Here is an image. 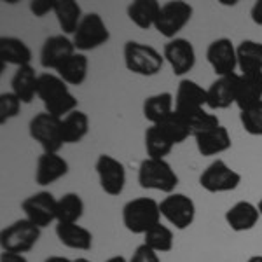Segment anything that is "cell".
I'll return each instance as SVG.
<instances>
[{
	"mask_svg": "<svg viewBox=\"0 0 262 262\" xmlns=\"http://www.w3.org/2000/svg\"><path fill=\"white\" fill-rule=\"evenodd\" d=\"M37 96L44 103L46 112L63 119L70 112L77 111V98L70 93L69 84L56 74H40L39 75V91Z\"/></svg>",
	"mask_w": 262,
	"mask_h": 262,
	"instance_id": "cell-1",
	"label": "cell"
},
{
	"mask_svg": "<svg viewBox=\"0 0 262 262\" xmlns=\"http://www.w3.org/2000/svg\"><path fill=\"white\" fill-rule=\"evenodd\" d=\"M159 203L152 198H135L122 206V224L133 234H145L161 222Z\"/></svg>",
	"mask_w": 262,
	"mask_h": 262,
	"instance_id": "cell-2",
	"label": "cell"
},
{
	"mask_svg": "<svg viewBox=\"0 0 262 262\" xmlns=\"http://www.w3.org/2000/svg\"><path fill=\"white\" fill-rule=\"evenodd\" d=\"M124 65L131 74L152 77L163 70L164 56L156 48L149 44H142L137 40H128L124 44Z\"/></svg>",
	"mask_w": 262,
	"mask_h": 262,
	"instance_id": "cell-3",
	"label": "cell"
},
{
	"mask_svg": "<svg viewBox=\"0 0 262 262\" xmlns=\"http://www.w3.org/2000/svg\"><path fill=\"white\" fill-rule=\"evenodd\" d=\"M138 184L142 189L173 194L179 185V175L166 159L147 158L140 163V168H138Z\"/></svg>",
	"mask_w": 262,
	"mask_h": 262,
	"instance_id": "cell-4",
	"label": "cell"
},
{
	"mask_svg": "<svg viewBox=\"0 0 262 262\" xmlns=\"http://www.w3.org/2000/svg\"><path fill=\"white\" fill-rule=\"evenodd\" d=\"M40 227L30 222L28 219H19V221L9 224L0 232V247L2 252L12 253H27L30 252L37 242L40 239Z\"/></svg>",
	"mask_w": 262,
	"mask_h": 262,
	"instance_id": "cell-5",
	"label": "cell"
},
{
	"mask_svg": "<svg viewBox=\"0 0 262 262\" xmlns=\"http://www.w3.org/2000/svg\"><path fill=\"white\" fill-rule=\"evenodd\" d=\"M28 133L35 142H39L42 150L48 154H58L63 147V131L61 119L56 116H51L48 112L35 114L28 124Z\"/></svg>",
	"mask_w": 262,
	"mask_h": 262,
	"instance_id": "cell-6",
	"label": "cell"
},
{
	"mask_svg": "<svg viewBox=\"0 0 262 262\" xmlns=\"http://www.w3.org/2000/svg\"><path fill=\"white\" fill-rule=\"evenodd\" d=\"M192 6L184 0H175V2H166L161 6L158 21H156V30L166 37L168 40L177 39V35L184 30L185 25L192 18Z\"/></svg>",
	"mask_w": 262,
	"mask_h": 262,
	"instance_id": "cell-7",
	"label": "cell"
},
{
	"mask_svg": "<svg viewBox=\"0 0 262 262\" xmlns=\"http://www.w3.org/2000/svg\"><path fill=\"white\" fill-rule=\"evenodd\" d=\"M108 39H111V32H108L105 21L101 19V16L98 12H88L84 14L77 32L74 33L72 42H74L75 49L84 53V51H93L107 44Z\"/></svg>",
	"mask_w": 262,
	"mask_h": 262,
	"instance_id": "cell-8",
	"label": "cell"
},
{
	"mask_svg": "<svg viewBox=\"0 0 262 262\" xmlns=\"http://www.w3.org/2000/svg\"><path fill=\"white\" fill-rule=\"evenodd\" d=\"M239 184H242V175L227 166L222 159H215L212 164H208L200 177V185L206 192L212 194L234 191L239 187Z\"/></svg>",
	"mask_w": 262,
	"mask_h": 262,
	"instance_id": "cell-9",
	"label": "cell"
},
{
	"mask_svg": "<svg viewBox=\"0 0 262 262\" xmlns=\"http://www.w3.org/2000/svg\"><path fill=\"white\" fill-rule=\"evenodd\" d=\"M159 208H161L163 217L179 231L191 227L194 219H196V205H194L191 198L182 192L168 194L159 203Z\"/></svg>",
	"mask_w": 262,
	"mask_h": 262,
	"instance_id": "cell-10",
	"label": "cell"
},
{
	"mask_svg": "<svg viewBox=\"0 0 262 262\" xmlns=\"http://www.w3.org/2000/svg\"><path fill=\"white\" fill-rule=\"evenodd\" d=\"M101 191L108 196H121L126 185V168L119 159L108 154H100L95 163Z\"/></svg>",
	"mask_w": 262,
	"mask_h": 262,
	"instance_id": "cell-11",
	"label": "cell"
},
{
	"mask_svg": "<svg viewBox=\"0 0 262 262\" xmlns=\"http://www.w3.org/2000/svg\"><path fill=\"white\" fill-rule=\"evenodd\" d=\"M56 208L58 200L48 191H40L37 194H32L27 200L21 203V210L30 222L35 224L37 227L44 229L56 221Z\"/></svg>",
	"mask_w": 262,
	"mask_h": 262,
	"instance_id": "cell-12",
	"label": "cell"
},
{
	"mask_svg": "<svg viewBox=\"0 0 262 262\" xmlns=\"http://www.w3.org/2000/svg\"><path fill=\"white\" fill-rule=\"evenodd\" d=\"M206 60L219 77L236 74V69H238L236 48L227 37H221V39L210 42L208 49H206Z\"/></svg>",
	"mask_w": 262,
	"mask_h": 262,
	"instance_id": "cell-13",
	"label": "cell"
},
{
	"mask_svg": "<svg viewBox=\"0 0 262 262\" xmlns=\"http://www.w3.org/2000/svg\"><path fill=\"white\" fill-rule=\"evenodd\" d=\"M163 56L170 63L173 74L179 75V77L189 74L196 65V49H194L192 42L182 39V37L171 39L164 44Z\"/></svg>",
	"mask_w": 262,
	"mask_h": 262,
	"instance_id": "cell-14",
	"label": "cell"
},
{
	"mask_svg": "<svg viewBox=\"0 0 262 262\" xmlns=\"http://www.w3.org/2000/svg\"><path fill=\"white\" fill-rule=\"evenodd\" d=\"M208 105V95L198 82L191 79H182L175 95V111L184 117H191Z\"/></svg>",
	"mask_w": 262,
	"mask_h": 262,
	"instance_id": "cell-15",
	"label": "cell"
},
{
	"mask_svg": "<svg viewBox=\"0 0 262 262\" xmlns=\"http://www.w3.org/2000/svg\"><path fill=\"white\" fill-rule=\"evenodd\" d=\"M75 53L77 49L67 35H51L42 44L40 65L48 70H58Z\"/></svg>",
	"mask_w": 262,
	"mask_h": 262,
	"instance_id": "cell-16",
	"label": "cell"
},
{
	"mask_svg": "<svg viewBox=\"0 0 262 262\" xmlns=\"http://www.w3.org/2000/svg\"><path fill=\"white\" fill-rule=\"evenodd\" d=\"M238 81H239V74L217 77V81H213L210 84L208 90H206L208 107L213 108V111H222V108H229L232 103H236Z\"/></svg>",
	"mask_w": 262,
	"mask_h": 262,
	"instance_id": "cell-17",
	"label": "cell"
},
{
	"mask_svg": "<svg viewBox=\"0 0 262 262\" xmlns=\"http://www.w3.org/2000/svg\"><path fill=\"white\" fill-rule=\"evenodd\" d=\"M69 163L65 158H61L60 154H48L44 152L37 159V168H35V182L40 187L54 184L56 180L63 179L69 173Z\"/></svg>",
	"mask_w": 262,
	"mask_h": 262,
	"instance_id": "cell-18",
	"label": "cell"
},
{
	"mask_svg": "<svg viewBox=\"0 0 262 262\" xmlns=\"http://www.w3.org/2000/svg\"><path fill=\"white\" fill-rule=\"evenodd\" d=\"M226 222L234 232L250 231L259 222V208L250 201H238L226 212Z\"/></svg>",
	"mask_w": 262,
	"mask_h": 262,
	"instance_id": "cell-19",
	"label": "cell"
},
{
	"mask_svg": "<svg viewBox=\"0 0 262 262\" xmlns=\"http://www.w3.org/2000/svg\"><path fill=\"white\" fill-rule=\"evenodd\" d=\"M259 101H262V72L239 74L238 95H236V105L239 107V112L253 107Z\"/></svg>",
	"mask_w": 262,
	"mask_h": 262,
	"instance_id": "cell-20",
	"label": "cell"
},
{
	"mask_svg": "<svg viewBox=\"0 0 262 262\" xmlns=\"http://www.w3.org/2000/svg\"><path fill=\"white\" fill-rule=\"evenodd\" d=\"M196 147H198V152L201 156H219L222 152L229 150L231 145H232V140H231V135L227 128H224L221 124L219 128L215 129H210L206 133H201V135H196Z\"/></svg>",
	"mask_w": 262,
	"mask_h": 262,
	"instance_id": "cell-21",
	"label": "cell"
},
{
	"mask_svg": "<svg viewBox=\"0 0 262 262\" xmlns=\"http://www.w3.org/2000/svg\"><path fill=\"white\" fill-rule=\"evenodd\" d=\"M12 93L21 100V103H32L39 91V75L32 65L19 67L12 75Z\"/></svg>",
	"mask_w": 262,
	"mask_h": 262,
	"instance_id": "cell-22",
	"label": "cell"
},
{
	"mask_svg": "<svg viewBox=\"0 0 262 262\" xmlns=\"http://www.w3.org/2000/svg\"><path fill=\"white\" fill-rule=\"evenodd\" d=\"M56 236L61 245L72 250L88 252L93 247V234L90 229L79 226V224H58Z\"/></svg>",
	"mask_w": 262,
	"mask_h": 262,
	"instance_id": "cell-23",
	"label": "cell"
},
{
	"mask_svg": "<svg viewBox=\"0 0 262 262\" xmlns=\"http://www.w3.org/2000/svg\"><path fill=\"white\" fill-rule=\"evenodd\" d=\"M173 111H175V98H173V95L168 91L147 96L142 105L143 117H145L150 124H159V122L166 119Z\"/></svg>",
	"mask_w": 262,
	"mask_h": 262,
	"instance_id": "cell-24",
	"label": "cell"
},
{
	"mask_svg": "<svg viewBox=\"0 0 262 262\" xmlns=\"http://www.w3.org/2000/svg\"><path fill=\"white\" fill-rule=\"evenodd\" d=\"M0 60L16 69L27 67L32 61V49L18 37H0Z\"/></svg>",
	"mask_w": 262,
	"mask_h": 262,
	"instance_id": "cell-25",
	"label": "cell"
},
{
	"mask_svg": "<svg viewBox=\"0 0 262 262\" xmlns=\"http://www.w3.org/2000/svg\"><path fill=\"white\" fill-rule=\"evenodd\" d=\"M161 4L158 0H135L128 6V18L142 30H149L156 27Z\"/></svg>",
	"mask_w": 262,
	"mask_h": 262,
	"instance_id": "cell-26",
	"label": "cell"
},
{
	"mask_svg": "<svg viewBox=\"0 0 262 262\" xmlns=\"http://www.w3.org/2000/svg\"><path fill=\"white\" fill-rule=\"evenodd\" d=\"M53 12L65 35H70V33L74 35L84 18L82 7L74 0H56Z\"/></svg>",
	"mask_w": 262,
	"mask_h": 262,
	"instance_id": "cell-27",
	"label": "cell"
},
{
	"mask_svg": "<svg viewBox=\"0 0 262 262\" xmlns=\"http://www.w3.org/2000/svg\"><path fill=\"white\" fill-rule=\"evenodd\" d=\"M88 70H90L88 56L84 53H75L56 70V75L69 86H81L88 79Z\"/></svg>",
	"mask_w": 262,
	"mask_h": 262,
	"instance_id": "cell-28",
	"label": "cell"
},
{
	"mask_svg": "<svg viewBox=\"0 0 262 262\" xmlns=\"http://www.w3.org/2000/svg\"><path fill=\"white\" fill-rule=\"evenodd\" d=\"M238 54V69L242 74L262 72V42L242 40L236 48Z\"/></svg>",
	"mask_w": 262,
	"mask_h": 262,
	"instance_id": "cell-29",
	"label": "cell"
},
{
	"mask_svg": "<svg viewBox=\"0 0 262 262\" xmlns=\"http://www.w3.org/2000/svg\"><path fill=\"white\" fill-rule=\"evenodd\" d=\"M63 142L65 143H79L90 133V117L82 111H74L61 119Z\"/></svg>",
	"mask_w": 262,
	"mask_h": 262,
	"instance_id": "cell-30",
	"label": "cell"
},
{
	"mask_svg": "<svg viewBox=\"0 0 262 262\" xmlns=\"http://www.w3.org/2000/svg\"><path fill=\"white\" fill-rule=\"evenodd\" d=\"M84 215V201L77 192H67L58 200L56 222L58 224H77Z\"/></svg>",
	"mask_w": 262,
	"mask_h": 262,
	"instance_id": "cell-31",
	"label": "cell"
},
{
	"mask_svg": "<svg viewBox=\"0 0 262 262\" xmlns=\"http://www.w3.org/2000/svg\"><path fill=\"white\" fill-rule=\"evenodd\" d=\"M175 147L168 135L159 128L158 124H150V128L145 131V150L147 156L152 159H166L171 149Z\"/></svg>",
	"mask_w": 262,
	"mask_h": 262,
	"instance_id": "cell-32",
	"label": "cell"
},
{
	"mask_svg": "<svg viewBox=\"0 0 262 262\" xmlns=\"http://www.w3.org/2000/svg\"><path fill=\"white\" fill-rule=\"evenodd\" d=\"M158 126L168 135V138H170V140L175 143V145H177V143L185 142L192 135V129H191V124H189V119L182 116V114H179L177 111H173L170 116H168L164 121L159 122Z\"/></svg>",
	"mask_w": 262,
	"mask_h": 262,
	"instance_id": "cell-33",
	"label": "cell"
},
{
	"mask_svg": "<svg viewBox=\"0 0 262 262\" xmlns=\"http://www.w3.org/2000/svg\"><path fill=\"white\" fill-rule=\"evenodd\" d=\"M173 242H175V239H173V231L161 222L143 234V243L158 253L171 252L173 250Z\"/></svg>",
	"mask_w": 262,
	"mask_h": 262,
	"instance_id": "cell-34",
	"label": "cell"
},
{
	"mask_svg": "<svg viewBox=\"0 0 262 262\" xmlns=\"http://www.w3.org/2000/svg\"><path fill=\"white\" fill-rule=\"evenodd\" d=\"M243 129L252 137H262V101L239 112Z\"/></svg>",
	"mask_w": 262,
	"mask_h": 262,
	"instance_id": "cell-35",
	"label": "cell"
},
{
	"mask_svg": "<svg viewBox=\"0 0 262 262\" xmlns=\"http://www.w3.org/2000/svg\"><path fill=\"white\" fill-rule=\"evenodd\" d=\"M187 119H189V124H191V129H192V137L201 135V133H206V131L215 129V128L221 126L219 117L215 116V114L206 112L205 108L200 112H196V114H192V116L187 117Z\"/></svg>",
	"mask_w": 262,
	"mask_h": 262,
	"instance_id": "cell-36",
	"label": "cell"
},
{
	"mask_svg": "<svg viewBox=\"0 0 262 262\" xmlns=\"http://www.w3.org/2000/svg\"><path fill=\"white\" fill-rule=\"evenodd\" d=\"M21 108V100L14 93H2L0 95V124H6L7 121L16 117Z\"/></svg>",
	"mask_w": 262,
	"mask_h": 262,
	"instance_id": "cell-37",
	"label": "cell"
},
{
	"mask_svg": "<svg viewBox=\"0 0 262 262\" xmlns=\"http://www.w3.org/2000/svg\"><path fill=\"white\" fill-rule=\"evenodd\" d=\"M129 262H161V259H159L158 252H154L150 247H147L145 243H142L135 248Z\"/></svg>",
	"mask_w": 262,
	"mask_h": 262,
	"instance_id": "cell-38",
	"label": "cell"
},
{
	"mask_svg": "<svg viewBox=\"0 0 262 262\" xmlns=\"http://www.w3.org/2000/svg\"><path fill=\"white\" fill-rule=\"evenodd\" d=\"M54 2L56 0H33V2H30L32 14L37 16V18H44L48 12L54 11Z\"/></svg>",
	"mask_w": 262,
	"mask_h": 262,
	"instance_id": "cell-39",
	"label": "cell"
},
{
	"mask_svg": "<svg viewBox=\"0 0 262 262\" xmlns=\"http://www.w3.org/2000/svg\"><path fill=\"white\" fill-rule=\"evenodd\" d=\"M250 18L255 25L262 27V0H257L250 9Z\"/></svg>",
	"mask_w": 262,
	"mask_h": 262,
	"instance_id": "cell-40",
	"label": "cell"
},
{
	"mask_svg": "<svg viewBox=\"0 0 262 262\" xmlns=\"http://www.w3.org/2000/svg\"><path fill=\"white\" fill-rule=\"evenodd\" d=\"M0 262H28L23 253H12V252H2Z\"/></svg>",
	"mask_w": 262,
	"mask_h": 262,
	"instance_id": "cell-41",
	"label": "cell"
},
{
	"mask_svg": "<svg viewBox=\"0 0 262 262\" xmlns=\"http://www.w3.org/2000/svg\"><path fill=\"white\" fill-rule=\"evenodd\" d=\"M44 262H74V260L67 259V257H60V255H51Z\"/></svg>",
	"mask_w": 262,
	"mask_h": 262,
	"instance_id": "cell-42",
	"label": "cell"
},
{
	"mask_svg": "<svg viewBox=\"0 0 262 262\" xmlns=\"http://www.w3.org/2000/svg\"><path fill=\"white\" fill-rule=\"evenodd\" d=\"M105 262H129V260L126 259L124 255H114V257H111V259H107Z\"/></svg>",
	"mask_w": 262,
	"mask_h": 262,
	"instance_id": "cell-43",
	"label": "cell"
},
{
	"mask_svg": "<svg viewBox=\"0 0 262 262\" xmlns=\"http://www.w3.org/2000/svg\"><path fill=\"white\" fill-rule=\"evenodd\" d=\"M247 262H262V255H252V257H248Z\"/></svg>",
	"mask_w": 262,
	"mask_h": 262,
	"instance_id": "cell-44",
	"label": "cell"
},
{
	"mask_svg": "<svg viewBox=\"0 0 262 262\" xmlns=\"http://www.w3.org/2000/svg\"><path fill=\"white\" fill-rule=\"evenodd\" d=\"M74 262H93L90 259H84V257H79V259H74Z\"/></svg>",
	"mask_w": 262,
	"mask_h": 262,
	"instance_id": "cell-45",
	"label": "cell"
},
{
	"mask_svg": "<svg viewBox=\"0 0 262 262\" xmlns=\"http://www.w3.org/2000/svg\"><path fill=\"white\" fill-rule=\"evenodd\" d=\"M257 208H259V213H260V217H262V198H260L259 205H257Z\"/></svg>",
	"mask_w": 262,
	"mask_h": 262,
	"instance_id": "cell-46",
	"label": "cell"
}]
</instances>
